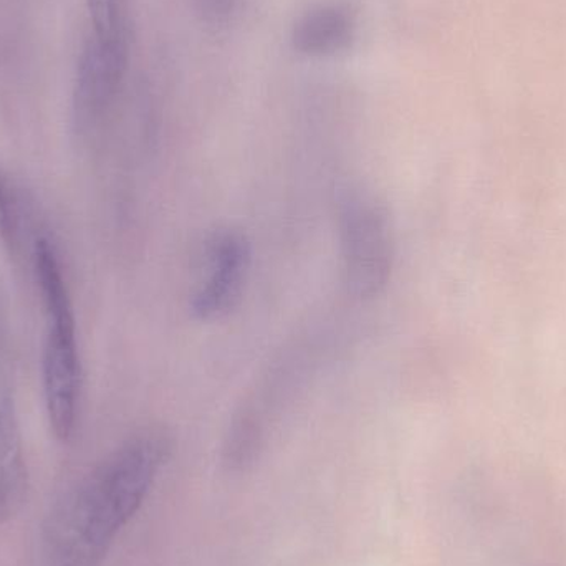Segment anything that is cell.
Returning a JSON list of instances; mask_svg holds the SVG:
<instances>
[{"label":"cell","instance_id":"cell-1","mask_svg":"<svg viewBox=\"0 0 566 566\" xmlns=\"http://www.w3.org/2000/svg\"><path fill=\"white\" fill-rule=\"evenodd\" d=\"M172 452L165 429H146L103 459L53 505L43 524L46 566H99L138 514Z\"/></svg>","mask_w":566,"mask_h":566},{"label":"cell","instance_id":"cell-2","mask_svg":"<svg viewBox=\"0 0 566 566\" xmlns=\"http://www.w3.org/2000/svg\"><path fill=\"white\" fill-rule=\"evenodd\" d=\"M30 272L45 313L42 381L46 415L55 438L66 442L75 431L82 366L72 298L63 279L59 252L45 232L33 245Z\"/></svg>","mask_w":566,"mask_h":566},{"label":"cell","instance_id":"cell-3","mask_svg":"<svg viewBox=\"0 0 566 566\" xmlns=\"http://www.w3.org/2000/svg\"><path fill=\"white\" fill-rule=\"evenodd\" d=\"M339 255L346 290L375 298L391 281L396 241L388 209L375 196L355 192L339 209Z\"/></svg>","mask_w":566,"mask_h":566},{"label":"cell","instance_id":"cell-4","mask_svg":"<svg viewBox=\"0 0 566 566\" xmlns=\"http://www.w3.org/2000/svg\"><path fill=\"white\" fill-rule=\"evenodd\" d=\"M128 63L126 35L90 36L78 60L72 99V128L82 143L102 135Z\"/></svg>","mask_w":566,"mask_h":566},{"label":"cell","instance_id":"cell-5","mask_svg":"<svg viewBox=\"0 0 566 566\" xmlns=\"http://www.w3.org/2000/svg\"><path fill=\"white\" fill-rule=\"evenodd\" d=\"M251 264V245L231 229L209 235L202 248V277L189 302L192 315L214 319L226 315L241 296Z\"/></svg>","mask_w":566,"mask_h":566},{"label":"cell","instance_id":"cell-6","mask_svg":"<svg viewBox=\"0 0 566 566\" xmlns=\"http://www.w3.org/2000/svg\"><path fill=\"white\" fill-rule=\"evenodd\" d=\"M356 33V13L343 0L315 3L296 19L292 45L306 56H332L345 52Z\"/></svg>","mask_w":566,"mask_h":566},{"label":"cell","instance_id":"cell-7","mask_svg":"<svg viewBox=\"0 0 566 566\" xmlns=\"http://www.w3.org/2000/svg\"><path fill=\"white\" fill-rule=\"evenodd\" d=\"M43 231L32 199L0 166V241L10 258L30 269L33 245Z\"/></svg>","mask_w":566,"mask_h":566},{"label":"cell","instance_id":"cell-8","mask_svg":"<svg viewBox=\"0 0 566 566\" xmlns=\"http://www.w3.org/2000/svg\"><path fill=\"white\" fill-rule=\"evenodd\" d=\"M29 474L9 401L0 402V524L12 521L27 501Z\"/></svg>","mask_w":566,"mask_h":566},{"label":"cell","instance_id":"cell-9","mask_svg":"<svg viewBox=\"0 0 566 566\" xmlns=\"http://www.w3.org/2000/svg\"><path fill=\"white\" fill-rule=\"evenodd\" d=\"M93 35L102 39L126 35L123 22L122 0H86Z\"/></svg>","mask_w":566,"mask_h":566},{"label":"cell","instance_id":"cell-10","mask_svg":"<svg viewBox=\"0 0 566 566\" xmlns=\"http://www.w3.org/2000/svg\"><path fill=\"white\" fill-rule=\"evenodd\" d=\"M3 333V313H2V305H0V338H2Z\"/></svg>","mask_w":566,"mask_h":566}]
</instances>
